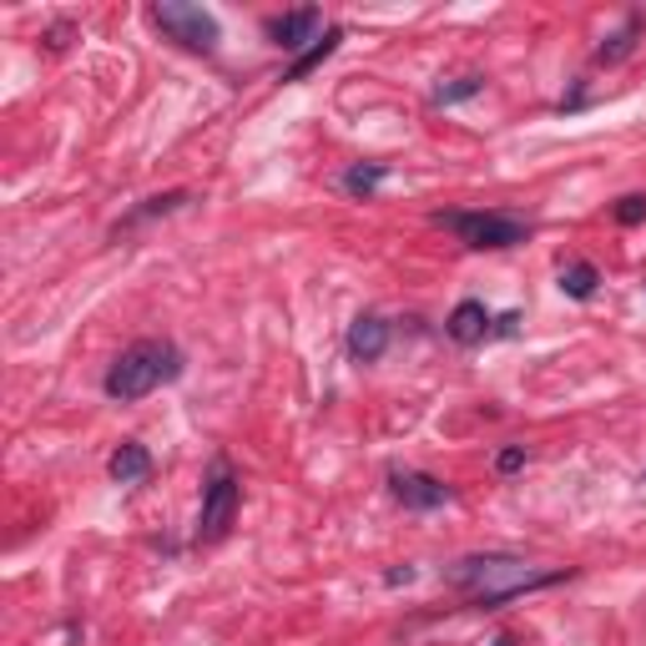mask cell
<instances>
[{"mask_svg":"<svg viewBox=\"0 0 646 646\" xmlns=\"http://www.w3.org/2000/svg\"><path fill=\"white\" fill-rule=\"evenodd\" d=\"M642 217H646V192H632V197L616 203V223H622V228H632V223H642Z\"/></svg>","mask_w":646,"mask_h":646,"instance_id":"17","label":"cell"},{"mask_svg":"<svg viewBox=\"0 0 646 646\" xmlns=\"http://www.w3.org/2000/svg\"><path fill=\"white\" fill-rule=\"evenodd\" d=\"M491 646H520V642H515V636L510 632H500V636H495V642Z\"/></svg>","mask_w":646,"mask_h":646,"instance_id":"21","label":"cell"},{"mask_svg":"<svg viewBox=\"0 0 646 646\" xmlns=\"http://www.w3.org/2000/svg\"><path fill=\"white\" fill-rule=\"evenodd\" d=\"M152 21H157V31H162L168 41L197 51V56H213L217 41H223V31H217V15L203 11V6H192V0H157V6H152Z\"/></svg>","mask_w":646,"mask_h":646,"instance_id":"4","label":"cell"},{"mask_svg":"<svg viewBox=\"0 0 646 646\" xmlns=\"http://www.w3.org/2000/svg\"><path fill=\"white\" fill-rule=\"evenodd\" d=\"M636 31H642V21H636V15H632V21H626L622 31H616V36H611L606 46L596 51V61H606V66H616V61H622V56H632V46H636Z\"/></svg>","mask_w":646,"mask_h":646,"instance_id":"16","label":"cell"},{"mask_svg":"<svg viewBox=\"0 0 646 646\" xmlns=\"http://www.w3.org/2000/svg\"><path fill=\"white\" fill-rule=\"evenodd\" d=\"M389 495H395L405 510H440V505L455 500V491L444 480L424 475V470H389Z\"/></svg>","mask_w":646,"mask_h":646,"instance_id":"6","label":"cell"},{"mask_svg":"<svg viewBox=\"0 0 646 646\" xmlns=\"http://www.w3.org/2000/svg\"><path fill=\"white\" fill-rule=\"evenodd\" d=\"M485 91V76H455V82H440L430 91V107H455V101H470V96H480Z\"/></svg>","mask_w":646,"mask_h":646,"instance_id":"14","label":"cell"},{"mask_svg":"<svg viewBox=\"0 0 646 646\" xmlns=\"http://www.w3.org/2000/svg\"><path fill=\"white\" fill-rule=\"evenodd\" d=\"M440 228H450L465 248L475 252H500V248H520L530 238V223L520 217H505V213H434Z\"/></svg>","mask_w":646,"mask_h":646,"instance_id":"3","label":"cell"},{"mask_svg":"<svg viewBox=\"0 0 646 646\" xmlns=\"http://www.w3.org/2000/svg\"><path fill=\"white\" fill-rule=\"evenodd\" d=\"M642 485H646V470H642Z\"/></svg>","mask_w":646,"mask_h":646,"instance_id":"22","label":"cell"},{"mask_svg":"<svg viewBox=\"0 0 646 646\" xmlns=\"http://www.w3.org/2000/svg\"><path fill=\"white\" fill-rule=\"evenodd\" d=\"M107 475L117 480V485H142L147 475H152V455H147L142 440H121L117 450H111L107 460Z\"/></svg>","mask_w":646,"mask_h":646,"instance_id":"10","label":"cell"},{"mask_svg":"<svg viewBox=\"0 0 646 646\" xmlns=\"http://www.w3.org/2000/svg\"><path fill=\"white\" fill-rule=\"evenodd\" d=\"M338 41H344V31H338V25H329V31H323V36L313 41V46L303 51V56L293 61V66H288V76H283V82H303V76H309L313 66H319V61H329V56H334V51H338Z\"/></svg>","mask_w":646,"mask_h":646,"instance_id":"12","label":"cell"},{"mask_svg":"<svg viewBox=\"0 0 646 646\" xmlns=\"http://www.w3.org/2000/svg\"><path fill=\"white\" fill-rule=\"evenodd\" d=\"M243 505V485L233 475L228 460H213V475L203 485V515H197V546H217V540L233 530Z\"/></svg>","mask_w":646,"mask_h":646,"instance_id":"5","label":"cell"},{"mask_svg":"<svg viewBox=\"0 0 646 646\" xmlns=\"http://www.w3.org/2000/svg\"><path fill=\"white\" fill-rule=\"evenodd\" d=\"M319 25H323V15L313 6H303V11H288V15H268L263 31L278 51H299L303 56V41H319Z\"/></svg>","mask_w":646,"mask_h":646,"instance_id":"7","label":"cell"},{"mask_svg":"<svg viewBox=\"0 0 646 646\" xmlns=\"http://www.w3.org/2000/svg\"><path fill=\"white\" fill-rule=\"evenodd\" d=\"M444 334L455 338V344H480V338H491L495 329H491V309L480 299H465V303H455L450 309V319H444Z\"/></svg>","mask_w":646,"mask_h":646,"instance_id":"9","label":"cell"},{"mask_svg":"<svg viewBox=\"0 0 646 646\" xmlns=\"http://www.w3.org/2000/svg\"><path fill=\"white\" fill-rule=\"evenodd\" d=\"M520 465H526V450H520V444H510V450H500V455H495V470H500V475H515Z\"/></svg>","mask_w":646,"mask_h":646,"instance_id":"18","label":"cell"},{"mask_svg":"<svg viewBox=\"0 0 646 646\" xmlns=\"http://www.w3.org/2000/svg\"><path fill=\"white\" fill-rule=\"evenodd\" d=\"M384 348H389V323L379 313H359V319L348 323V359L374 364V359H384Z\"/></svg>","mask_w":646,"mask_h":646,"instance_id":"8","label":"cell"},{"mask_svg":"<svg viewBox=\"0 0 646 646\" xmlns=\"http://www.w3.org/2000/svg\"><path fill=\"white\" fill-rule=\"evenodd\" d=\"M515 323H520V313H505V319L495 323V334H515Z\"/></svg>","mask_w":646,"mask_h":646,"instance_id":"20","label":"cell"},{"mask_svg":"<svg viewBox=\"0 0 646 646\" xmlns=\"http://www.w3.org/2000/svg\"><path fill=\"white\" fill-rule=\"evenodd\" d=\"M596 283H601L596 263H566L561 268V293H566V299H591V293H596Z\"/></svg>","mask_w":646,"mask_h":646,"instance_id":"15","label":"cell"},{"mask_svg":"<svg viewBox=\"0 0 646 646\" xmlns=\"http://www.w3.org/2000/svg\"><path fill=\"white\" fill-rule=\"evenodd\" d=\"M384 177H389V168H384V162H359V168L344 172V192H348V197H374V192L384 187Z\"/></svg>","mask_w":646,"mask_h":646,"instance_id":"13","label":"cell"},{"mask_svg":"<svg viewBox=\"0 0 646 646\" xmlns=\"http://www.w3.org/2000/svg\"><path fill=\"white\" fill-rule=\"evenodd\" d=\"M66 36H72V25H56V31H46V46L51 51H66Z\"/></svg>","mask_w":646,"mask_h":646,"instance_id":"19","label":"cell"},{"mask_svg":"<svg viewBox=\"0 0 646 646\" xmlns=\"http://www.w3.org/2000/svg\"><path fill=\"white\" fill-rule=\"evenodd\" d=\"M187 203H192V192H187V187H177V192H157V197H147L142 207H132V213L121 217V223H117L111 233L121 238V233L137 228V223H147V217H168V213H177V207H187Z\"/></svg>","mask_w":646,"mask_h":646,"instance_id":"11","label":"cell"},{"mask_svg":"<svg viewBox=\"0 0 646 646\" xmlns=\"http://www.w3.org/2000/svg\"><path fill=\"white\" fill-rule=\"evenodd\" d=\"M556 581H566V571H536L520 556H465L450 571V586L465 591L470 606H480V611H495L505 601L526 596V591L556 586Z\"/></svg>","mask_w":646,"mask_h":646,"instance_id":"1","label":"cell"},{"mask_svg":"<svg viewBox=\"0 0 646 646\" xmlns=\"http://www.w3.org/2000/svg\"><path fill=\"white\" fill-rule=\"evenodd\" d=\"M182 374V348L172 338H137L132 348H121L107 369V399L117 405H137L152 389L172 384Z\"/></svg>","mask_w":646,"mask_h":646,"instance_id":"2","label":"cell"}]
</instances>
